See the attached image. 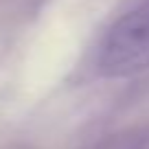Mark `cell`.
Returning <instances> with one entry per match:
<instances>
[{"mask_svg":"<svg viewBox=\"0 0 149 149\" xmlns=\"http://www.w3.org/2000/svg\"><path fill=\"white\" fill-rule=\"evenodd\" d=\"M103 77H134L149 70V0L116 20L105 33L97 55Z\"/></svg>","mask_w":149,"mask_h":149,"instance_id":"cell-1","label":"cell"}]
</instances>
